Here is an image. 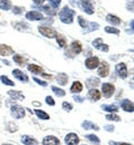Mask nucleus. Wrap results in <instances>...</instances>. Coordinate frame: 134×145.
I'll return each mask as SVG.
<instances>
[{
    "label": "nucleus",
    "mask_w": 134,
    "mask_h": 145,
    "mask_svg": "<svg viewBox=\"0 0 134 145\" xmlns=\"http://www.w3.org/2000/svg\"><path fill=\"white\" fill-rule=\"evenodd\" d=\"M14 61H15L16 64L20 65V66L25 65V59H24L22 56H20V55H14Z\"/></svg>",
    "instance_id": "f704fd0d"
},
{
    "label": "nucleus",
    "mask_w": 134,
    "mask_h": 145,
    "mask_svg": "<svg viewBox=\"0 0 134 145\" xmlns=\"http://www.w3.org/2000/svg\"><path fill=\"white\" fill-rule=\"evenodd\" d=\"M115 72H117V75H118L121 78H123V79H125V78L127 77V67H126V65H125L124 63L117 64V65L115 66Z\"/></svg>",
    "instance_id": "423d86ee"
},
{
    "label": "nucleus",
    "mask_w": 134,
    "mask_h": 145,
    "mask_svg": "<svg viewBox=\"0 0 134 145\" xmlns=\"http://www.w3.org/2000/svg\"><path fill=\"white\" fill-rule=\"evenodd\" d=\"M97 72H98V76L99 77H106L109 75V72H110V66H109V64L106 61L101 63Z\"/></svg>",
    "instance_id": "6e6552de"
},
{
    "label": "nucleus",
    "mask_w": 134,
    "mask_h": 145,
    "mask_svg": "<svg viewBox=\"0 0 134 145\" xmlns=\"http://www.w3.org/2000/svg\"><path fill=\"white\" fill-rule=\"evenodd\" d=\"M105 31L107 33V34H114V35H120V30L118 29H116L114 27H111V26H106L105 28Z\"/></svg>",
    "instance_id": "473e14b6"
},
{
    "label": "nucleus",
    "mask_w": 134,
    "mask_h": 145,
    "mask_svg": "<svg viewBox=\"0 0 134 145\" xmlns=\"http://www.w3.org/2000/svg\"><path fill=\"white\" fill-rule=\"evenodd\" d=\"M74 99H75V102H77V103H83V101H84V98L83 97H80V96H74Z\"/></svg>",
    "instance_id": "09e8293b"
},
{
    "label": "nucleus",
    "mask_w": 134,
    "mask_h": 145,
    "mask_svg": "<svg viewBox=\"0 0 134 145\" xmlns=\"http://www.w3.org/2000/svg\"><path fill=\"white\" fill-rule=\"evenodd\" d=\"M26 19L28 20H33V21H39V20H44V16L36 10H31L29 12L26 14Z\"/></svg>",
    "instance_id": "0eeeda50"
},
{
    "label": "nucleus",
    "mask_w": 134,
    "mask_h": 145,
    "mask_svg": "<svg viewBox=\"0 0 134 145\" xmlns=\"http://www.w3.org/2000/svg\"><path fill=\"white\" fill-rule=\"evenodd\" d=\"M87 97L91 99V101H94V102H97L99 98H101V91L95 89V88H92L91 91H88V95Z\"/></svg>",
    "instance_id": "2eb2a0df"
},
{
    "label": "nucleus",
    "mask_w": 134,
    "mask_h": 145,
    "mask_svg": "<svg viewBox=\"0 0 134 145\" xmlns=\"http://www.w3.org/2000/svg\"><path fill=\"white\" fill-rule=\"evenodd\" d=\"M121 106L125 112H130V113L134 112V103L130 99H123L121 102Z\"/></svg>",
    "instance_id": "9b49d317"
},
{
    "label": "nucleus",
    "mask_w": 134,
    "mask_h": 145,
    "mask_svg": "<svg viewBox=\"0 0 134 145\" xmlns=\"http://www.w3.org/2000/svg\"><path fill=\"white\" fill-rule=\"evenodd\" d=\"M71 48L74 54H80L82 53V44L79 41H73L71 45Z\"/></svg>",
    "instance_id": "5701e85b"
},
{
    "label": "nucleus",
    "mask_w": 134,
    "mask_h": 145,
    "mask_svg": "<svg viewBox=\"0 0 134 145\" xmlns=\"http://www.w3.org/2000/svg\"><path fill=\"white\" fill-rule=\"evenodd\" d=\"M57 82L59 85H66L67 82H68V76L65 74V72H59L57 75Z\"/></svg>",
    "instance_id": "aec40b11"
},
{
    "label": "nucleus",
    "mask_w": 134,
    "mask_h": 145,
    "mask_svg": "<svg viewBox=\"0 0 134 145\" xmlns=\"http://www.w3.org/2000/svg\"><path fill=\"white\" fill-rule=\"evenodd\" d=\"M110 144L111 145H132V144H129V143H115V142H111Z\"/></svg>",
    "instance_id": "8fccbe9b"
},
{
    "label": "nucleus",
    "mask_w": 134,
    "mask_h": 145,
    "mask_svg": "<svg viewBox=\"0 0 134 145\" xmlns=\"http://www.w3.org/2000/svg\"><path fill=\"white\" fill-rule=\"evenodd\" d=\"M85 137H86L88 141H91L92 143H95V144H98V143H99V138H98L96 135H94V134H87Z\"/></svg>",
    "instance_id": "72a5a7b5"
},
{
    "label": "nucleus",
    "mask_w": 134,
    "mask_h": 145,
    "mask_svg": "<svg viewBox=\"0 0 134 145\" xmlns=\"http://www.w3.org/2000/svg\"><path fill=\"white\" fill-rule=\"evenodd\" d=\"M0 80L2 82V84L8 85V86H15V83L12 80H10L7 76H0Z\"/></svg>",
    "instance_id": "c756f323"
},
{
    "label": "nucleus",
    "mask_w": 134,
    "mask_h": 145,
    "mask_svg": "<svg viewBox=\"0 0 134 145\" xmlns=\"http://www.w3.org/2000/svg\"><path fill=\"white\" fill-rule=\"evenodd\" d=\"M25 10V8L24 7H18V6H15L14 8H12V11H14V14H16V15H20V14H22V11Z\"/></svg>",
    "instance_id": "ea45409f"
},
{
    "label": "nucleus",
    "mask_w": 134,
    "mask_h": 145,
    "mask_svg": "<svg viewBox=\"0 0 134 145\" xmlns=\"http://www.w3.org/2000/svg\"><path fill=\"white\" fill-rule=\"evenodd\" d=\"M98 85H99V79L96 78V77H90V78L86 80V87L90 88V89L94 88V87L98 86Z\"/></svg>",
    "instance_id": "dca6fc26"
},
{
    "label": "nucleus",
    "mask_w": 134,
    "mask_h": 145,
    "mask_svg": "<svg viewBox=\"0 0 134 145\" xmlns=\"http://www.w3.org/2000/svg\"><path fill=\"white\" fill-rule=\"evenodd\" d=\"M10 8H11V1L10 0H0V9L9 10Z\"/></svg>",
    "instance_id": "bb28decb"
},
{
    "label": "nucleus",
    "mask_w": 134,
    "mask_h": 145,
    "mask_svg": "<svg viewBox=\"0 0 134 145\" xmlns=\"http://www.w3.org/2000/svg\"><path fill=\"white\" fill-rule=\"evenodd\" d=\"M75 10H73V9H71L69 7H67V6H65L60 11H59V14H58V16H59V19H60V21L63 22V24H73V21H74V16H75Z\"/></svg>",
    "instance_id": "f257e3e1"
},
{
    "label": "nucleus",
    "mask_w": 134,
    "mask_h": 145,
    "mask_svg": "<svg viewBox=\"0 0 134 145\" xmlns=\"http://www.w3.org/2000/svg\"><path fill=\"white\" fill-rule=\"evenodd\" d=\"M12 75H14L17 79H19L20 82H22V83H27V82L29 80L28 76H27L25 72H22L21 71H19V69H14V71H12Z\"/></svg>",
    "instance_id": "f8f14e48"
},
{
    "label": "nucleus",
    "mask_w": 134,
    "mask_h": 145,
    "mask_svg": "<svg viewBox=\"0 0 134 145\" xmlns=\"http://www.w3.org/2000/svg\"><path fill=\"white\" fill-rule=\"evenodd\" d=\"M57 38V42H58V46H60V47H66V45H67V42H66V39H65V37L61 36V35H57L56 36Z\"/></svg>",
    "instance_id": "7c9ffc66"
},
{
    "label": "nucleus",
    "mask_w": 134,
    "mask_h": 145,
    "mask_svg": "<svg viewBox=\"0 0 134 145\" xmlns=\"http://www.w3.org/2000/svg\"><path fill=\"white\" fill-rule=\"evenodd\" d=\"M12 26H14V28L15 29H17V30H20V31H26L29 27H28V25H26L25 22H21V21H19V22H15V24H12Z\"/></svg>",
    "instance_id": "a878e982"
},
{
    "label": "nucleus",
    "mask_w": 134,
    "mask_h": 145,
    "mask_svg": "<svg viewBox=\"0 0 134 145\" xmlns=\"http://www.w3.org/2000/svg\"><path fill=\"white\" fill-rule=\"evenodd\" d=\"M35 114L38 116L39 118H41V120H49V115H48L47 113H45L44 110L36 109V110H35Z\"/></svg>",
    "instance_id": "c85d7f7f"
},
{
    "label": "nucleus",
    "mask_w": 134,
    "mask_h": 145,
    "mask_svg": "<svg viewBox=\"0 0 134 145\" xmlns=\"http://www.w3.org/2000/svg\"><path fill=\"white\" fill-rule=\"evenodd\" d=\"M52 91H54L56 95H57L58 97H63V96H65V91L64 89H61V88H58L56 86H52Z\"/></svg>",
    "instance_id": "2f4dec72"
},
{
    "label": "nucleus",
    "mask_w": 134,
    "mask_h": 145,
    "mask_svg": "<svg viewBox=\"0 0 134 145\" xmlns=\"http://www.w3.org/2000/svg\"><path fill=\"white\" fill-rule=\"evenodd\" d=\"M78 24L80 25V27H82L83 29H85V28L87 27V25H88V21H86V20L83 18V17L78 16Z\"/></svg>",
    "instance_id": "4c0bfd02"
},
{
    "label": "nucleus",
    "mask_w": 134,
    "mask_h": 145,
    "mask_svg": "<svg viewBox=\"0 0 134 145\" xmlns=\"http://www.w3.org/2000/svg\"><path fill=\"white\" fill-rule=\"evenodd\" d=\"M99 28V25L97 22H88L87 27L85 29H83L84 33H91V31H94V30H97Z\"/></svg>",
    "instance_id": "4be33fe9"
},
{
    "label": "nucleus",
    "mask_w": 134,
    "mask_h": 145,
    "mask_svg": "<svg viewBox=\"0 0 134 145\" xmlns=\"http://www.w3.org/2000/svg\"><path fill=\"white\" fill-rule=\"evenodd\" d=\"M46 103H47L48 105H50V106H54V105H55V101H54V98H53L52 96H47V97H46Z\"/></svg>",
    "instance_id": "37998d69"
},
{
    "label": "nucleus",
    "mask_w": 134,
    "mask_h": 145,
    "mask_svg": "<svg viewBox=\"0 0 134 145\" xmlns=\"http://www.w3.org/2000/svg\"><path fill=\"white\" fill-rule=\"evenodd\" d=\"M102 45H103V39L102 38H97V39H95L93 41V46L95 47L96 49H98V50H99V48H101Z\"/></svg>",
    "instance_id": "e433bc0d"
},
{
    "label": "nucleus",
    "mask_w": 134,
    "mask_h": 145,
    "mask_svg": "<svg viewBox=\"0 0 134 145\" xmlns=\"http://www.w3.org/2000/svg\"><path fill=\"white\" fill-rule=\"evenodd\" d=\"M79 142V138L75 133H69L65 137V143L67 145H77Z\"/></svg>",
    "instance_id": "9d476101"
},
{
    "label": "nucleus",
    "mask_w": 134,
    "mask_h": 145,
    "mask_svg": "<svg viewBox=\"0 0 134 145\" xmlns=\"http://www.w3.org/2000/svg\"><path fill=\"white\" fill-rule=\"evenodd\" d=\"M7 129L9 131V132H16L17 129H18V127L16 124H14L12 122H9L8 123V126H7Z\"/></svg>",
    "instance_id": "58836bf2"
},
{
    "label": "nucleus",
    "mask_w": 134,
    "mask_h": 145,
    "mask_svg": "<svg viewBox=\"0 0 134 145\" xmlns=\"http://www.w3.org/2000/svg\"><path fill=\"white\" fill-rule=\"evenodd\" d=\"M38 8L40 9V10H44V11H45V12H47V14H52V15L54 14V11L50 9V7H49V6H41V7L39 6Z\"/></svg>",
    "instance_id": "a19ab883"
},
{
    "label": "nucleus",
    "mask_w": 134,
    "mask_h": 145,
    "mask_svg": "<svg viewBox=\"0 0 134 145\" xmlns=\"http://www.w3.org/2000/svg\"><path fill=\"white\" fill-rule=\"evenodd\" d=\"M115 87L114 85L110 84V83H104L102 85V91H103V95L106 97V98H110L112 97V95L114 94Z\"/></svg>",
    "instance_id": "39448f33"
},
{
    "label": "nucleus",
    "mask_w": 134,
    "mask_h": 145,
    "mask_svg": "<svg viewBox=\"0 0 134 145\" xmlns=\"http://www.w3.org/2000/svg\"><path fill=\"white\" fill-rule=\"evenodd\" d=\"M42 145H59V140L55 136H46L42 140Z\"/></svg>",
    "instance_id": "4468645a"
},
{
    "label": "nucleus",
    "mask_w": 134,
    "mask_h": 145,
    "mask_svg": "<svg viewBox=\"0 0 134 145\" xmlns=\"http://www.w3.org/2000/svg\"><path fill=\"white\" fill-rule=\"evenodd\" d=\"M33 1H34L36 5H41V3H42L45 0H33Z\"/></svg>",
    "instance_id": "3c124183"
},
{
    "label": "nucleus",
    "mask_w": 134,
    "mask_h": 145,
    "mask_svg": "<svg viewBox=\"0 0 134 145\" xmlns=\"http://www.w3.org/2000/svg\"><path fill=\"white\" fill-rule=\"evenodd\" d=\"M130 26H131V28H132V29L134 30V19L132 20V21H131V22H130Z\"/></svg>",
    "instance_id": "603ef678"
},
{
    "label": "nucleus",
    "mask_w": 134,
    "mask_h": 145,
    "mask_svg": "<svg viewBox=\"0 0 134 145\" xmlns=\"http://www.w3.org/2000/svg\"><path fill=\"white\" fill-rule=\"evenodd\" d=\"M99 65V59L97 57H90L85 60V66L88 69H94Z\"/></svg>",
    "instance_id": "1a4fd4ad"
},
{
    "label": "nucleus",
    "mask_w": 134,
    "mask_h": 145,
    "mask_svg": "<svg viewBox=\"0 0 134 145\" xmlns=\"http://www.w3.org/2000/svg\"><path fill=\"white\" fill-rule=\"evenodd\" d=\"M101 107H102L103 110L111 112V113H113V112H117V110H118V107H117L116 105H106V104H104V105H102Z\"/></svg>",
    "instance_id": "cd10ccee"
},
{
    "label": "nucleus",
    "mask_w": 134,
    "mask_h": 145,
    "mask_svg": "<svg viewBox=\"0 0 134 145\" xmlns=\"http://www.w3.org/2000/svg\"><path fill=\"white\" fill-rule=\"evenodd\" d=\"M28 71L29 72H31L33 74H42L44 71H42V68L38 66V65H35V64H30V65H28Z\"/></svg>",
    "instance_id": "412c9836"
},
{
    "label": "nucleus",
    "mask_w": 134,
    "mask_h": 145,
    "mask_svg": "<svg viewBox=\"0 0 134 145\" xmlns=\"http://www.w3.org/2000/svg\"><path fill=\"white\" fill-rule=\"evenodd\" d=\"M2 145H11V144H2Z\"/></svg>",
    "instance_id": "4d7b16f0"
},
{
    "label": "nucleus",
    "mask_w": 134,
    "mask_h": 145,
    "mask_svg": "<svg viewBox=\"0 0 134 145\" xmlns=\"http://www.w3.org/2000/svg\"><path fill=\"white\" fill-rule=\"evenodd\" d=\"M10 113L12 115L14 118L16 120H20V118H24L26 113H25V108L20 105H17V104H14L10 106Z\"/></svg>",
    "instance_id": "f03ea898"
},
{
    "label": "nucleus",
    "mask_w": 134,
    "mask_h": 145,
    "mask_svg": "<svg viewBox=\"0 0 134 145\" xmlns=\"http://www.w3.org/2000/svg\"><path fill=\"white\" fill-rule=\"evenodd\" d=\"M79 7L85 11L87 15H93L94 14V5L92 0H80L79 1Z\"/></svg>",
    "instance_id": "7ed1b4c3"
},
{
    "label": "nucleus",
    "mask_w": 134,
    "mask_h": 145,
    "mask_svg": "<svg viewBox=\"0 0 134 145\" xmlns=\"http://www.w3.org/2000/svg\"><path fill=\"white\" fill-rule=\"evenodd\" d=\"M126 8L129 10H131V11H134V0H131V1H129L126 3Z\"/></svg>",
    "instance_id": "a18cd8bd"
},
{
    "label": "nucleus",
    "mask_w": 134,
    "mask_h": 145,
    "mask_svg": "<svg viewBox=\"0 0 134 145\" xmlns=\"http://www.w3.org/2000/svg\"><path fill=\"white\" fill-rule=\"evenodd\" d=\"M14 54V49L10 47V46H8V45H0V55L1 56H5V57H7V56H10V55Z\"/></svg>",
    "instance_id": "ddd939ff"
},
{
    "label": "nucleus",
    "mask_w": 134,
    "mask_h": 145,
    "mask_svg": "<svg viewBox=\"0 0 134 145\" xmlns=\"http://www.w3.org/2000/svg\"><path fill=\"white\" fill-rule=\"evenodd\" d=\"M82 126L84 127L85 129H95V131H98V126H97L96 124H94V123L90 122V121L83 122V123H82Z\"/></svg>",
    "instance_id": "393cba45"
},
{
    "label": "nucleus",
    "mask_w": 134,
    "mask_h": 145,
    "mask_svg": "<svg viewBox=\"0 0 134 145\" xmlns=\"http://www.w3.org/2000/svg\"><path fill=\"white\" fill-rule=\"evenodd\" d=\"M105 118L107 121H115V122H120L121 121V117L118 115H116V114H109V115L105 116Z\"/></svg>",
    "instance_id": "c9c22d12"
},
{
    "label": "nucleus",
    "mask_w": 134,
    "mask_h": 145,
    "mask_svg": "<svg viewBox=\"0 0 134 145\" xmlns=\"http://www.w3.org/2000/svg\"><path fill=\"white\" fill-rule=\"evenodd\" d=\"M63 108L65 109V110H67V112H71V110L73 109V106H72L69 103L64 102V103H63Z\"/></svg>",
    "instance_id": "79ce46f5"
},
{
    "label": "nucleus",
    "mask_w": 134,
    "mask_h": 145,
    "mask_svg": "<svg viewBox=\"0 0 134 145\" xmlns=\"http://www.w3.org/2000/svg\"><path fill=\"white\" fill-rule=\"evenodd\" d=\"M39 33L42 35V36L47 37V38H54V37L57 36V31L50 27H46V26H39L38 27Z\"/></svg>",
    "instance_id": "20e7f679"
},
{
    "label": "nucleus",
    "mask_w": 134,
    "mask_h": 145,
    "mask_svg": "<svg viewBox=\"0 0 134 145\" xmlns=\"http://www.w3.org/2000/svg\"><path fill=\"white\" fill-rule=\"evenodd\" d=\"M104 129L107 131V132H113V131H114V126H113V125H105V126H104Z\"/></svg>",
    "instance_id": "de8ad7c7"
},
{
    "label": "nucleus",
    "mask_w": 134,
    "mask_h": 145,
    "mask_svg": "<svg viewBox=\"0 0 134 145\" xmlns=\"http://www.w3.org/2000/svg\"><path fill=\"white\" fill-rule=\"evenodd\" d=\"M130 86H131L132 88H134V84H133V83H131V84H130Z\"/></svg>",
    "instance_id": "6e6d98bb"
},
{
    "label": "nucleus",
    "mask_w": 134,
    "mask_h": 145,
    "mask_svg": "<svg viewBox=\"0 0 134 145\" xmlns=\"http://www.w3.org/2000/svg\"><path fill=\"white\" fill-rule=\"evenodd\" d=\"M34 80L38 84V85H40V86H44V87H46L47 86V83L46 82H44V80H40V79H38V78H36V77H34Z\"/></svg>",
    "instance_id": "49530a36"
},
{
    "label": "nucleus",
    "mask_w": 134,
    "mask_h": 145,
    "mask_svg": "<svg viewBox=\"0 0 134 145\" xmlns=\"http://www.w3.org/2000/svg\"><path fill=\"white\" fill-rule=\"evenodd\" d=\"M33 104H34L35 106H40V105H41V104H40V103H38V102H34Z\"/></svg>",
    "instance_id": "864d4df0"
},
{
    "label": "nucleus",
    "mask_w": 134,
    "mask_h": 145,
    "mask_svg": "<svg viewBox=\"0 0 134 145\" xmlns=\"http://www.w3.org/2000/svg\"><path fill=\"white\" fill-rule=\"evenodd\" d=\"M106 21L110 22V24H112V25H120V24L122 22L121 18H118L117 16L112 15V14H110V15L106 16Z\"/></svg>",
    "instance_id": "6ab92c4d"
},
{
    "label": "nucleus",
    "mask_w": 134,
    "mask_h": 145,
    "mask_svg": "<svg viewBox=\"0 0 134 145\" xmlns=\"http://www.w3.org/2000/svg\"><path fill=\"white\" fill-rule=\"evenodd\" d=\"M8 95H9L12 99H15V101H22V99L25 98L24 94L19 91H8Z\"/></svg>",
    "instance_id": "a211bd4d"
},
{
    "label": "nucleus",
    "mask_w": 134,
    "mask_h": 145,
    "mask_svg": "<svg viewBox=\"0 0 134 145\" xmlns=\"http://www.w3.org/2000/svg\"><path fill=\"white\" fill-rule=\"evenodd\" d=\"M49 1H50V5H52L53 8H57L58 6L60 5V1L61 0H49Z\"/></svg>",
    "instance_id": "c03bdc74"
},
{
    "label": "nucleus",
    "mask_w": 134,
    "mask_h": 145,
    "mask_svg": "<svg viewBox=\"0 0 134 145\" xmlns=\"http://www.w3.org/2000/svg\"><path fill=\"white\" fill-rule=\"evenodd\" d=\"M3 63H5V64H6V65H10V64H9V61H8V60H3Z\"/></svg>",
    "instance_id": "5fc2aeb1"
},
{
    "label": "nucleus",
    "mask_w": 134,
    "mask_h": 145,
    "mask_svg": "<svg viewBox=\"0 0 134 145\" xmlns=\"http://www.w3.org/2000/svg\"><path fill=\"white\" fill-rule=\"evenodd\" d=\"M83 91V85H82V83L80 82H74V84L72 85V87H71V91L72 93H80V91Z\"/></svg>",
    "instance_id": "b1692460"
},
{
    "label": "nucleus",
    "mask_w": 134,
    "mask_h": 145,
    "mask_svg": "<svg viewBox=\"0 0 134 145\" xmlns=\"http://www.w3.org/2000/svg\"><path fill=\"white\" fill-rule=\"evenodd\" d=\"M21 142H22V144L25 145H38L37 140H35V138H33V137H30L28 135H22Z\"/></svg>",
    "instance_id": "f3484780"
}]
</instances>
